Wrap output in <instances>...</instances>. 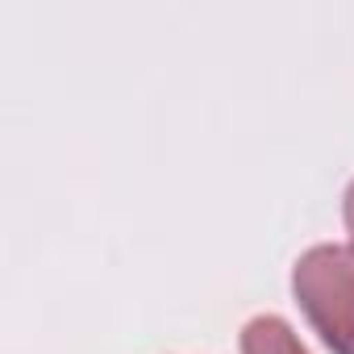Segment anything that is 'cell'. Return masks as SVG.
I'll list each match as a JSON object with an SVG mask.
<instances>
[{
  "mask_svg": "<svg viewBox=\"0 0 354 354\" xmlns=\"http://www.w3.org/2000/svg\"><path fill=\"white\" fill-rule=\"evenodd\" d=\"M242 354H304V346L279 317H254L242 329Z\"/></svg>",
  "mask_w": 354,
  "mask_h": 354,
  "instance_id": "obj_2",
  "label": "cell"
},
{
  "mask_svg": "<svg viewBox=\"0 0 354 354\" xmlns=\"http://www.w3.org/2000/svg\"><path fill=\"white\" fill-rule=\"evenodd\" d=\"M346 230H350V238H354V184H350V192H346Z\"/></svg>",
  "mask_w": 354,
  "mask_h": 354,
  "instance_id": "obj_3",
  "label": "cell"
},
{
  "mask_svg": "<svg viewBox=\"0 0 354 354\" xmlns=\"http://www.w3.org/2000/svg\"><path fill=\"white\" fill-rule=\"evenodd\" d=\"M292 292L333 354H354V242L313 246L296 271Z\"/></svg>",
  "mask_w": 354,
  "mask_h": 354,
  "instance_id": "obj_1",
  "label": "cell"
}]
</instances>
